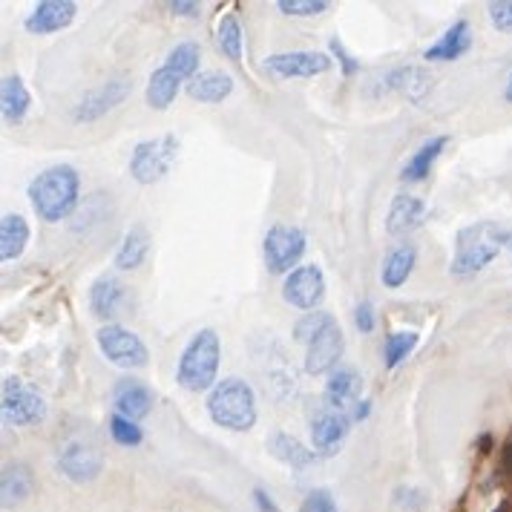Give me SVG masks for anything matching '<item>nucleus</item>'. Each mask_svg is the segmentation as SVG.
Listing matches in <instances>:
<instances>
[{
  "label": "nucleus",
  "instance_id": "21",
  "mask_svg": "<svg viewBox=\"0 0 512 512\" xmlns=\"http://www.w3.org/2000/svg\"><path fill=\"white\" fill-rule=\"evenodd\" d=\"M32 107V95L26 90L24 78L18 72L6 75L3 84H0V113L6 124H21Z\"/></svg>",
  "mask_w": 512,
  "mask_h": 512
},
{
  "label": "nucleus",
  "instance_id": "6",
  "mask_svg": "<svg viewBox=\"0 0 512 512\" xmlns=\"http://www.w3.org/2000/svg\"><path fill=\"white\" fill-rule=\"evenodd\" d=\"M0 412L9 426H38L47 420V400L26 380L9 374L0 386Z\"/></svg>",
  "mask_w": 512,
  "mask_h": 512
},
{
  "label": "nucleus",
  "instance_id": "3",
  "mask_svg": "<svg viewBox=\"0 0 512 512\" xmlns=\"http://www.w3.org/2000/svg\"><path fill=\"white\" fill-rule=\"evenodd\" d=\"M222 363V340L213 328H202L190 337L179 357L176 380L185 392H208L216 386V374Z\"/></svg>",
  "mask_w": 512,
  "mask_h": 512
},
{
  "label": "nucleus",
  "instance_id": "43",
  "mask_svg": "<svg viewBox=\"0 0 512 512\" xmlns=\"http://www.w3.org/2000/svg\"><path fill=\"white\" fill-rule=\"evenodd\" d=\"M369 412H372V400H360V403L354 406V412H351V420L360 423V420L369 418Z\"/></svg>",
  "mask_w": 512,
  "mask_h": 512
},
{
  "label": "nucleus",
  "instance_id": "38",
  "mask_svg": "<svg viewBox=\"0 0 512 512\" xmlns=\"http://www.w3.org/2000/svg\"><path fill=\"white\" fill-rule=\"evenodd\" d=\"M328 49H331V55L340 61V67H343V78H349V75H354V72H360V61L357 58H351V52L346 47H343V41L340 38H331L328 41Z\"/></svg>",
  "mask_w": 512,
  "mask_h": 512
},
{
  "label": "nucleus",
  "instance_id": "16",
  "mask_svg": "<svg viewBox=\"0 0 512 512\" xmlns=\"http://www.w3.org/2000/svg\"><path fill=\"white\" fill-rule=\"evenodd\" d=\"M113 403H116V415L127 420H141L153 409V392L136 377H121L113 389Z\"/></svg>",
  "mask_w": 512,
  "mask_h": 512
},
{
  "label": "nucleus",
  "instance_id": "19",
  "mask_svg": "<svg viewBox=\"0 0 512 512\" xmlns=\"http://www.w3.org/2000/svg\"><path fill=\"white\" fill-rule=\"evenodd\" d=\"M124 300H127L124 285L110 274L98 277L93 282V288H90V311L98 320H104V326H110V320H116L118 314L124 311Z\"/></svg>",
  "mask_w": 512,
  "mask_h": 512
},
{
  "label": "nucleus",
  "instance_id": "13",
  "mask_svg": "<svg viewBox=\"0 0 512 512\" xmlns=\"http://www.w3.org/2000/svg\"><path fill=\"white\" fill-rule=\"evenodd\" d=\"M343 351H346V337H343V331H340L337 320H334L323 334H317L305 346V372L311 374V377L334 372V366L343 357Z\"/></svg>",
  "mask_w": 512,
  "mask_h": 512
},
{
  "label": "nucleus",
  "instance_id": "7",
  "mask_svg": "<svg viewBox=\"0 0 512 512\" xmlns=\"http://www.w3.org/2000/svg\"><path fill=\"white\" fill-rule=\"evenodd\" d=\"M176 153H179V139L170 133L159 139L141 141L130 156V176L139 185H156L167 176L170 164L176 162Z\"/></svg>",
  "mask_w": 512,
  "mask_h": 512
},
{
  "label": "nucleus",
  "instance_id": "37",
  "mask_svg": "<svg viewBox=\"0 0 512 512\" xmlns=\"http://www.w3.org/2000/svg\"><path fill=\"white\" fill-rule=\"evenodd\" d=\"M487 9L498 32H512V0H492Z\"/></svg>",
  "mask_w": 512,
  "mask_h": 512
},
{
  "label": "nucleus",
  "instance_id": "39",
  "mask_svg": "<svg viewBox=\"0 0 512 512\" xmlns=\"http://www.w3.org/2000/svg\"><path fill=\"white\" fill-rule=\"evenodd\" d=\"M300 512H340V510H337L334 498L328 495L326 489H314V492H311V495L303 501Z\"/></svg>",
  "mask_w": 512,
  "mask_h": 512
},
{
  "label": "nucleus",
  "instance_id": "4",
  "mask_svg": "<svg viewBox=\"0 0 512 512\" xmlns=\"http://www.w3.org/2000/svg\"><path fill=\"white\" fill-rule=\"evenodd\" d=\"M208 415L228 432H248L256 423V395L242 377L219 380L208 395Z\"/></svg>",
  "mask_w": 512,
  "mask_h": 512
},
{
  "label": "nucleus",
  "instance_id": "24",
  "mask_svg": "<svg viewBox=\"0 0 512 512\" xmlns=\"http://www.w3.org/2000/svg\"><path fill=\"white\" fill-rule=\"evenodd\" d=\"M185 90L199 104H219L233 93V78L228 72H199L193 81H187Z\"/></svg>",
  "mask_w": 512,
  "mask_h": 512
},
{
  "label": "nucleus",
  "instance_id": "40",
  "mask_svg": "<svg viewBox=\"0 0 512 512\" xmlns=\"http://www.w3.org/2000/svg\"><path fill=\"white\" fill-rule=\"evenodd\" d=\"M354 323H357L360 334H372L374 331V305L369 300L357 303V308H354Z\"/></svg>",
  "mask_w": 512,
  "mask_h": 512
},
{
  "label": "nucleus",
  "instance_id": "42",
  "mask_svg": "<svg viewBox=\"0 0 512 512\" xmlns=\"http://www.w3.org/2000/svg\"><path fill=\"white\" fill-rule=\"evenodd\" d=\"M254 504L259 512H280V507L274 504V498L265 489H254Z\"/></svg>",
  "mask_w": 512,
  "mask_h": 512
},
{
  "label": "nucleus",
  "instance_id": "44",
  "mask_svg": "<svg viewBox=\"0 0 512 512\" xmlns=\"http://www.w3.org/2000/svg\"><path fill=\"white\" fill-rule=\"evenodd\" d=\"M504 98L512 104V72L507 75V87H504Z\"/></svg>",
  "mask_w": 512,
  "mask_h": 512
},
{
  "label": "nucleus",
  "instance_id": "15",
  "mask_svg": "<svg viewBox=\"0 0 512 512\" xmlns=\"http://www.w3.org/2000/svg\"><path fill=\"white\" fill-rule=\"evenodd\" d=\"M351 415L346 412H334V409H323L317 418L311 420V441H314V449L320 455H334L340 449L343 438L349 435L351 429Z\"/></svg>",
  "mask_w": 512,
  "mask_h": 512
},
{
  "label": "nucleus",
  "instance_id": "29",
  "mask_svg": "<svg viewBox=\"0 0 512 512\" xmlns=\"http://www.w3.org/2000/svg\"><path fill=\"white\" fill-rule=\"evenodd\" d=\"M429 87H432V75L420 67H400V70H392L386 75V90L403 93L412 101H420Z\"/></svg>",
  "mask_w": 512,
  "mask_h": 512
},
{
  "label": "nucleus",
  "instance_id": "27",
  "mask_svg": "<svg viewBox=\"0 0 512 512\" xmlns=\"http://www.w3.org/2000/svg\"><path fill=\"white\" fill-rule=\"evenodd\" d=\"M446 144H449V136H435V139L423 141V144L418 147V153H415L409 162L403 164L400 179H403V182H409V185L423 182V179L432 173V167H435V162H438V156H441Z\"/></svg>",
  "mask_w": 512,
  "mask_h": 512
},
{
  "label": "nucleus",
  "instance_id": "9",
  "mask_svg": "<svg viewBox=\"0 0 512 512\" xmlns=\"http://www.w3.org/2000/svg\"><path fill=\"white\" fill-rule=\"evenodd\" d=\"M130 93H133V78L116 75V78H110V81H104V84H98V87L81 95V101L72 107V121L75 124H93L107 113H113L121 101H127Z\"/></svg>",
  "mask_w": 512,
  "mask_h": 512
},
{
  "label": "nucleus",
  "instance_id": "30",
  "mask_svg": "<svg viewBox=\"0 0 512 512\" xmlns=\"http://www.w3.org/2000/svg\"><path fill=\"white\" fill-rule=\"evenodd\" d=\"M147 254H150V233L144 231L141 225H136V228L127 231L121 248L116 251V268H121V271H136L141 262L147 259Z\"/></svg>",
  "mask_w": 512,
  "mask_h": 512
},
{
  "label": "nucleus",
  "instance_id": "45",
  "mask_svg": "<svg viewBox=\"0 0 512 512\" xmlns=\"http://www.w3.org/2000/svg\"><path fill=\"white\" fill-rule=\"evenodd\" d=\"M510 251H512V242H510Z\"/></svg>",
  "mask_w": 512,
  "mask_h": 512
},
{
  "label": "nucleus",
  "instance_id": "41",
  "mask_svg": "<svg viewBox=\"0 0 512 512\" xmlns=\"http://www.w3.org/2000/svg\"><path fill=\"white\" fill-rule=\"evenodd\" d=\"M167 9L179 18H199V3H193V0H173V3H167Z\"/></svg>",
  "mask_w": 512,
  "mask_h": 512
},
{
  "label": "nucleus",
  "instance_id": "22",
  "mask_svg": "<svg viewBox=\"0 0 512 512\" xmlns=\"http://www.w3.org/2000/svg\"><path fill=\"white\" fill-rule=\"evenodd\" d=\"M268 452L285 466H291V469H308V466L317 464V458H320L317 449L305 446V443H300L288 432H274L268 438Z\"/></svg>",
  "mask_w": 512,
  "mask_h": 512
},
{
  "label": "nucleus",
  "instance_id": "31",
  "mask_svg": "<svg viewBox=\"0 0 512 512\" xmlns=\"http://www.w3.org/2000/svg\"><path fill=\"white\" fill-rule=\"evenodd\" d=\"M164 67H170L182 81H193L199 75V67H202V52L193 41H182L167 52Z\"/></svg>",
  "mask_w": 512,
  "mask_h": 512
},
{
  "label": "nucleus",
  "instance_id": "34",
  "mask_svg": "<svg viewBox=\"0 0 512 512\" xmlns=\"http://www.w3.org/2000/svg\"><path fill=\"white\" fill-rule=\"evenodd\" d=\"M331 323H334V317H331L328 311H311V314H305L303 320H297V326H294V340L308 346V343H311L317 334H323Z\"/></svg>",
  "mask_w": 512,
  "mask_h": 512
},
{
  "label": "nucleus",
  "instance_id": "33",
  "mask_svg": "<svg viewBox=\"0 0 512 512\" xmlns=\"http://www.w3.org/2000/svg\"><path fill=\"white\" fill-rule=\"evenodd\" d=\"M216 47L222 49L231 61L242 58V24L236 15H225L216 26Z\"/></svg>",
  "mask_w": 512,
  "mask_h": 512
},
{
  "label": "nucleus",
  "instance_id": "12",
  "mask_svg": "<svg viewBox=\"0 0 512 512\" xmlns=\"http://www.w3.org/2000/svg\"><path fill=\"white\" fill-rule=\"evenodd\" d=\"M262 70L274 78H314L331 70V58L326 52H308V49H297V52H277L268 55L262 61Z\"/></svg>",
  "mask_w": 512,
  "mask_h": 512
},
{
  "label": "nucleus",
  "instance_id": "23",
  "mask_svg": "<svg viewBox=\"0 0 512 512\" xmlns=\"http://www.w3.org/2000/svg\"><path fill=\"white\" fill-rule=\"evenodd\" d=\"M472 47V29L466 21H455L432 47L423 52L426 61H458Z\"/></svg>",
  "mask_w": 512,
  "mask_h": 512
},
{
  "label": "nucleus",
  "instance_id": "36",
  "mask_svg": "<svg viewBox=\"0 0 512 512\" xmlns=\"http://www.w3.org/2000/svg\"><path fill=\"white\" fill-rule=\"evenodd\" d=\"M110 438L121 446H139L144 441V432L136 420L121 418V415H113L110 418Z\"/></svg>",
  "mask_w": 512,
  "mask_h": 512
},
{
  "label": "nucleus",
  "instance_id": "18",
  "mask_svg": "<svg viewBox=\"0 0 512 512\" xmlns=\"http://www.w3.org/2000/svg\"><path fill=\"white\" fill-rule=\"evenodd\" d=\"M426 222V202L412 193H397L386 213V231L392 236H406Z\"/></svg>",
  "mask_w": 512,
  "mask_h": 512
},
{
  "label": "nucleus",
  "instance_id": "11",
  "mask_svg": "<svg viewBox=\"0 0 512 512\" xmlns=\"http://www.w3.org/2000/svg\"><path fill=\"white\" fill-rule=\"evenodd\" d=\"M282 297L285 303L300 308L305 314L317 311V305L326 297V277L317 265H300L297 271H291L282 285Z\"/></svg>",
  "mask_w": 512,
  "mask_h": 512
},
{
  "label": "nucleus",
  "instance_id": "35",
  "mask_svg": "<svg viewBox=\"0 0 512 512\" xmlns=\"http://www.w3.org/2000/svg\"><path fill=\"white\" fill-rule=\"evenodd\" d=\"M277 9L288 18H314L331 9L328 0H277Z\"/></svg>",
  "mask_w": 512,
  "mask_h": 512
},
{
  "label": "nucleus",
  "instance_id": "1",
  "mask_svg": "<svg viewBox=\"0 0 512 512\" xmlns=\"http://www.w3.org/2000/svg\"><path fill=\"white\" fill-rule=\"evenodd\" d=\"M78 199H81V176L72 164L47 167L29 182V202L49 225L64 222L78 208Z\"/></svg>",
  "mask_w": 512,
  "mask_h": 512
},
{
  "label": "nucleus",
  "instance_id": "32",
  "mask_svg": "<svg viewBox=\"0 0 512 512\" xmlns=\"http://www.w3.org/2000/svg\"><path fill=\"white\" fill-rule=\"evenodd\" d=\"M420 343L418 331H392L386 337V346H383V360H386V369H397Z\"/></svg>",
  "mask_w": 512,
  "mask_h": 512
},
{
  "label": "nucleus",
  "instance_id": "28",
  "mask_svg": "<svg viewBox=\"0 0 512 512\" xmlns=\"http://www.w3.org/2000/svg\"><path fill=\"white\" fill-rule=\"evenodd\" d=\"M182 84H185V81L170 70V67H164L162 64L159 70H153L150 81H147V104H150L153 110H167V107L176 101Z\"/></svg>",
  "mask_w": 512,
  "mask_h": 512
},
{
  "label": "nucleus",
  "instance_id": "14",
  "mask_svg": "<svg viewBox=\"0 0 512 512\" xmlns=\"http://www.w3.org/2000/svg\"><path fill=\"white\" fill-rule=\"evenodd\" d=\"M75 15H78L75 0H41L32 6L24 26L32 35H52V32L67 29L75 21Z\"/></svg>",
  "mask_w": 512,
  "mask_h": 512
},
{
  "label": "nucleus",
  "instance_id": "20",
  "mask_svg": "<svg viewBox=\"0 0 512 512\" xmlns=\"http://www.w3.org/2000/svg\"><path fill=\"white\" fill-rule=\"evenodd\" d=\"M35 492V475L26 464H6L0 472V504L3 510H15Z\"/></svg>",
  "mask_w": 512,
  "mask_h": 512
},
{
  "label": "nucleus",
  "instance_id": "17",
  "mask_svg": "<svg viewBox=\"0 0 512 512\" xmlns=\"http://www.w3.org/2000/svg\"><path fill=\"white\" fill-rule=\"evenodd\" d=\"M363 392V380L354 369H334L326 380V406L334 412H346L351 415L354 406L360 403Z\"/></svg>",
  "mask_w": 512,
  "mask_h": 512
},
{
  "label": "nucleus",
  "instance_id": "5",
  "mask_svg": "<svg viewBox=\"0 0 512 512\" xmlns=\"http://www.w3.org/2000/svg\"><path fill=\"white\" fill-rule=\"evenodd\" d=\"M104 469V452L90 429L72 432L58 446V472L72 484H90Z\"/></svg>",
  "mask_w": 512,
  "mask_h": 512
},
{
  "label": "nucleus",
  "instance_id": "25",
  "mask_svg": "<svg viewBox=\"0 0 512 512\" xmlns=\"http://www.w3.org/2000/svg\"><path fill=\"white\" fill-rule=\"evenodd\" d=\"M415 262H418V248L412 245V242H400L395 245L386 259H383V285L386 288H400L403 282L412 277V271H415Z\"/></svg>",
  "mask_w": 512,
  "mask_h": 512
},
{
  "label": "nucleus",
  "instance_id": "26",
  "mask_svg": "<svg viewBox=\"0 0 512 512\" xmlns=\"http://www.w3.org/2000/svg\"><path fill=\"white\" fill-rule=\"evenodd\" d=\"M29 245V222L21 213H3L0 219V259L12 262L24 254Z\"/></svg>",
  "mask_w": 512,
  "mask_h": 512
},
{
  "label": "nucleus",
  "instance_id": "8",
  "mask_svg": "<svg viewBox=\"0 0 512 512\" xmlns=\"http://www.w3.org/2000/svg\"><path fill=\"white\" fill-rule=\"evenodd\" d=\"M95 343L101 354L124 372H133V369H144L150 363V351L141 343L139 334H133L130 328L124 326H101L95 331Z\"/></svg>",
  "mask_w": 512,
  "mask_h": 512
},
{
  "label": "nucleus",
  "instance_id": "2",
  "mask_svg": "<svg viewBox=\"0 0 512 512\" xmlns=\"http://www.w3.org/2000/svg\"><path fill=\"white\" fill-rule=\"evenodd\" d=\"M510 242L512 233L507 228H501V225H495V222H475V225H469L464 231H458L452 274L455 277H475Z\"/></svg>",
  "mask_w": 512,
  "mask_h": 512
},
{
  "label": "nucleus",
  "instance_id": "10",
  "mask_svg": "<svg viewBox=\"0 0 512 512\" xmlns=\"http://www.w3.org/2000/svg\"><path fill=\"white\" fill-rule=\"evenodd\" d=\"M305 231L294 228V225H274L271 231L265 233L262 242V254H265V265L271 274H288L297 271V262L305 254Z\"/></svg>",
  "mask_w": 512,
  "mask_h": 512
}]
</instances>
